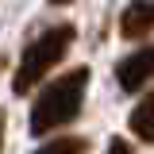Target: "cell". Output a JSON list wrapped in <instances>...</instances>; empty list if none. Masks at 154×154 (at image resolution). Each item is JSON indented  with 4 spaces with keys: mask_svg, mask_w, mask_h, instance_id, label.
I'll return each mask as SVG.
<instances>
[{
    "mask_svg": "<svg viewBox=\"0 0 154 154\" xmlns=\"http://www.w3.org/2000/svg\"><path fill=\"white\" fill-rule=\"evenodd\" d=\"M85 89H89V66H77L69 73H62L54 85H46L31 112V135H50L66 123H73L85 104Z\"/></svg>",
    "mask_w": 154,
    "mask_h": 154,
    "instance_id": "6da1fadb",
    "label": "cell"
},
{
    "mask_svg": "<svg viewBox=\"0 0 154 154\" xmlns=\"http://www.w3.org/2000/svg\"><path fill=\"white\" fill-rule=\"evenodd\" d=\"M73 35L77 31L69 27V23H58V27H50V31H42L35 42H27V50H23V58H19V69H16V77H12V89H16L19 96L31 93L38 81L66 58V50L73 46Z\"/></svg>",
    "mask_w": 154,
    "mask_h": 154,
    "instance_id": "7a4b0ae2",
    "label": "cell"
},
{
    "mask_svg": "<svg viewBox=\"0 0 154 154\" xmlns=\"http://www.w3.org/2000/svg\"><path fill=\"white\" fill-rule=\"evenodd\" d=\"M150 77H154V46H143L116 66V81H119L123 93H139Z\"/></svg>",
    "mask_w": 154,
    "mask_h": 154,
    "instance_id": "3957f363",
    "label": "cell"
},
{
    "mask_svg": "<svg viewBox=\"0 0 154 154\" xmlns=\"http://www.w3.org/2000/svg\"><path fill=\"white\" fill-rule=\"evenodd\" d=\"M154 31V0H131L119 16V35L123 38H143Z\"/></svg>",
    "mask_w": 154,
    "mask_h": 154,
    "instance_id": "277c9868",
    "label": "cell"
},
{
    "mask_svg": "<svg viewBox=\"0 0 154 154\" xmlns=\"http://www.w3.org/2000/svg\"><path fill=\"white\" fill-rule=\"evenodd\" d=\"M127 123H131L135 139H143V143H154V93H150V96H146V100H143V104L131 112V119H127Z\"/></svg>",
    "mask_w": 154,
    "mask_h": 154,
    "instance_id": "5b68a950",
    "label": "cell"
},
{
    "mask_svg": "<svg viewBox=\"0 0 154 154\" xmlns=\"http://www.w3.org/2000/svg\"><path fill=\"white\" fill-rule=\"evenodd\" d=\"M35 154H89V139H81V135H58L54 143L38 146Z\"/></svg>",
    "mask_w": 154,
    "mask_h": 154,
    "instance_id": "8992f818",
    "label": "cell"
},
{
    "mask_svg": "<svg viewBox=\"0 0 154 154\" xmlns=\"http://www.w3.org/2000/svg\"><path fill=\"white\" fill-rule=\"evenodd\" d=\"M104 154H131V143H127V139H112Z\"/></svg>",
    "mask_w": 154,
    "mask_h": 154,
    "instance_id": "52a82bcc",
    "label": "cell"
},
{
    "mask_svg": "<svg viewBox=\"0 0 154 154\" xmlns=\"http://www.w3.org/2000/svg\"><path fill=\"white\" fill-rule=\"evenodd\" d=\"M4 119H8V116H4V108H0V146H4Z\"/></svg>",
    "mask_w": 154,
    "mask_h": 154,
    "instance_id": "ba28073f",
    "label": "cell"
},
{
    "mask_svg": "<svg viewBox=\"0 0 154 154\" xmlns=\"http://www.w3.org/2000/svg\"><path fill=\"white\" fill-rule=\"evenodd\" d=\"M50 4H69V0H50Z\"/></svg>",
    "mask_w": 154,
    "mask_h": 154,
    "instance_id": "9c48e42d",
    "label": "cell"
},
{
    "mask_svg": "<svg viewBox=\"0 0 154 154\" xmlns=\"http://www.w3.org/2000/svg\"><path fill=\"white\" fill-rule=\"evenodd\" d=\"M0 66H4V62H0Z\"/></svg>",
    "mask_w": 154,
    "mask_h": 154,
    "instance_id": "30bf717a",
    "label": "cell"
}]
</instances>
